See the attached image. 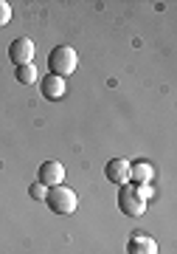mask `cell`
<instances>
[{"label": "cell", "mask_w": 177, "mask_h": 254, "mask_svg": "<svg viewBox=\"0 0 177 254\" xmlns=\"http://www.w3.org/2000/svg\"><path fill=\"white\" fill-rule=\"evenodd\" d=\"M28 195L34 200H45V195H48V187H43V184L37 181V184H31V190H28Z\"/></svg>", "instance_id": "obj_11"}, {"label": "cell", "mask_w": 177, "mask_h": 254, "mask_svg": "<svg viewBox=\"0 0 177 254\" xmlns=\"http://www.w3.org/2000/svg\"><path fill=\"white\" fill-rule=\"evenodd\" d=\"M9 20H11V6L6 3V0H0V28L6 26Z\"/></svg>", "instance_id": "obj_12"}, {"label": "cell", "mask_w": 177, "mask_h": 254, "mask_svg": "<svg viewBox=\"0 0 177 254\" xmlns=\"http://www.w3.org/2000/svg\"><path fill=\"white\" fill-rule=\"evenodd\" d=\"M118 209L124 212L127 218H141L146 212V200L141 198V192L135 184H124L118 187Z\"/></svg>", "instance_id": "obj_3"}, {"label": "cell", "mask_w": 177, "mask_h": 254, "mask_svg": "<svg viewBox=\"0 0 177 254\" xmlns=\"http://www.w3.org/2000/svg\"><path fill=\"white\" fill-rule=\"evenodd\" d=\"M34 54H37L34 40H28V37H17V40L9 46V60L17 65V68L31 65V63H34Z\"/></svg>", "instance_id": "obj_4"}, {"label": "cell", "mask_w": 177, "mask_h": 254, "mask_svg": "<svg viewBox=\"0 0 177 254\" xmlns=\"http://www.w3.org/2000/svg\"><path fill=\"white\" fill-rule=\"evenodd\" d=\"M104 175H107V181L115 184V187L130 184V161H127V158H113V161H107Z\"/></svg>", "instance_id": "obj_6"}, {"label": "cell", "mask_w": 177, "mask_h": 254, "mask_svg": "<svg viewBox=\"0 0 177 254\" xmlns=\"http://www.w3.org/2000/svg\"><path fill=\"white\" fill-rule=\"evenodd\" d=\"M76 65H79V57H76V51H73L71 46H56L51 51V57H48V68H51V73L59 76V79L71 76V73L76 71Z\"/></svg>", "instance_id": "obj_2"}, {"label": "cell", "mask_w": 177, "mask_h": 254, "mask_svg": "<svg viewBox=\"0 0 177 254\" xmlns=\"http://www.w3.org/2000/svg\"><path fill=\"white\" fill-rule=\"evenodd\" d=\"M40 88H43V96H48V99H62L65 96V79L53 76V73L40 79Z\"/></svg>", "instance_id": "obj_9"}, {"label": "cell", "mask_w": 177, "mask_h": 254, "mask_svg": "<svg viewBox=\"0 0 177 254\" xmlns=\"http://www.w3.org/2000/svg\"><path fill=\"white\" fill-rule=\"evenodd\" d=\"M45 203H48V209H51L53 215H73L76 206H79V198H76V192L71 187H62L59 184V187H51L48 190Z\"/></svg>", "instance_id": "obj_1"}, {"label": "cell", "mask_w": 177, "mask_h": 254, "mask_svg": "<svg viewBox=\"0 0 177 254\" xmlns=\"http://www.w3.org/2000/svg\"><path fill=\"white\" fill-rule=\"evenodd\" d=\"M127 254H158V240L149 235H133L127 240Z\"/></svg>", "instance_id": "obj_7"}, {"label": "cell", "mask_w": 177, "mask_h": 254, "mask_svg": "<svg viewBox=\"0 0 177 254\" xmlns=\"http://www.w3.org/2000/svg\"><path fill=\"white\" fill-rule=\"evenodd\" d=\"M40 184H43V187H59V184L65 181V167L59 161H43L40 164Z\"/></svg>", "instance_id": "obj_5"}, {"label": "cell", "mask_w": 177, "mask_h": 254, "mask_svg": "<svg viewBox=\"0 0 177 254\" xmlns=\"http://www.w3.org/2000/svg\"><path fill=\"white\" fill-rule=\"evenodd\" d=\"M37 79H40V76H37L34 63H31V65H23V68H17V82H23V85H34Z\"/></svg>", "instance_id": "obj_10"}, {"label": "cell", "mask_w": 177, "mask_h": 254, "mask_svg": "<svg viewBox=\"0 0 177 254\" xmlns=\"http://www.w3.org/2000/svg\"><path fill=\"white\" fill-rule=\"evenodd\" d=\"M155 167L149 161H130V181L133 184H152Z\"/></svg>", "instance_id": "obj_8"}]
</instances>
